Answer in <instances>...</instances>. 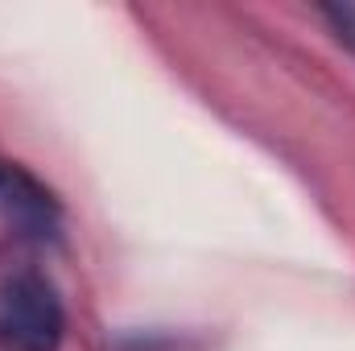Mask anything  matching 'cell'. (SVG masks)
<instances>
[{"label": "cell", "mask_w": 355, "mask_h": 351, "mask_svg": "<svg viewBox=\"0 0 355 351\" xmlns=\"http://www.w3.org/2000/svg\"><path fill=\"white\" fill-rule=\"evenodd\" d=\"M67 331L62 302L42 273H17L0 293V339L12 351H58Z\"/></svg>", "instance_id": "1"}, {"label": "cell", "mask_w": 355, "mask_h": 351, "mask_svg": "<svg viewBox=\"0 0 355 351\" xmlns=\"http://www.w3.org/2000/svg\"><path fill=\"white\" fill-rule=\"evenodd\" d=\"M4 186H8V174H4V170H0V190H4Z\"/></svg>", "instance_id": "3"}, {"label": "cell", "mask_w": 355, "mask_h": 351, "mask_svg": "<svg viewBox=\"0 0 355 351\" xmlns=\"http://www.w3.org/2000/svg\"><path fill=\"white\" fill-rule=\"evenodd\" d=\"M318 12H322V21L335 29V37L355 54V4H322Z\"/></svg>", "instance_id": "2"}]
</instances>
